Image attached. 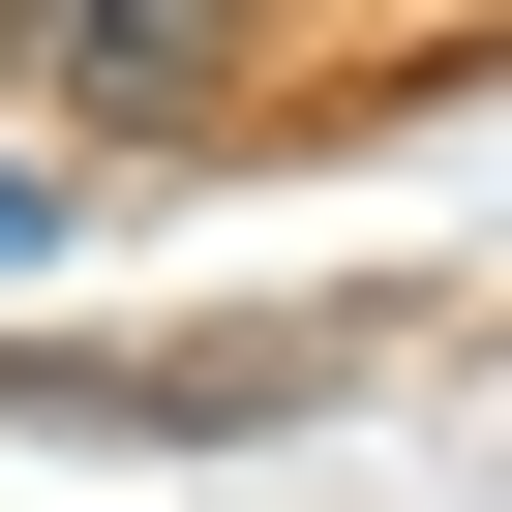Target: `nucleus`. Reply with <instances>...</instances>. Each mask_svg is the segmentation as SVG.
I'll return each instance as SVG.
<instances>
[{
    "instance_id": "nucleus-1",
    "label": "nucleus",
    "mask_w": 512,
    "mask_h": 512,
    "mask_svg": "<svg viewBox=\"0 0 512 512\" xmlns=\"http://www.w3.org/2000/svg\"><path fill=\"white\" fill-rule=\"evenodd\" d=\"M31 241H61V181H31V151H0V272H31Z\"/></svg>"
}]
</instances>
